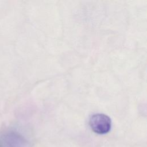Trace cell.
Instances as JSON below:
<instances>
[{"label":"cell","instance_id":"1","mask_svg":"<svg viewBox=\"0 0 147 147\" xmlns=\"http://www.w3.org/2000/svg\"><path fill=\"white\" fill-rule=\"evenodd\" d=\"M89 125L95 133L103 134L108 133L110 130L111 121L105 114H95L90 117Z\"/></svg>","mask_w":147,"mask_h":147}]
</instances>
